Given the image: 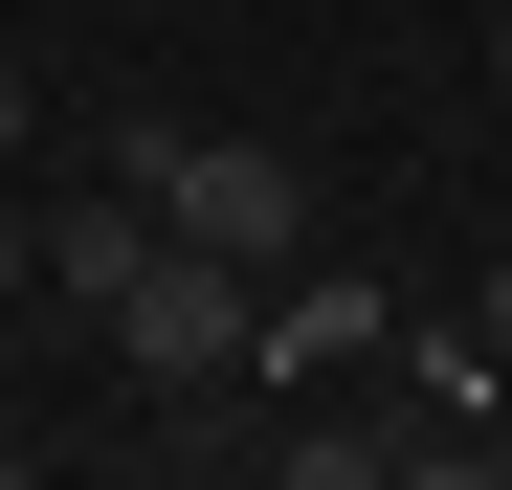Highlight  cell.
<instances>
[{
	"mask_svg": "<svg viewBox=\"0 0 512 490\" xmlns=\"http://www.w3.org/2000/svg\"><path fill=\"white\" fill-rule=\"evenodd\" d=\"M468 357H490V379H512V268H490V290H468Z\"/></svg>",
	"mask_w": 512,
	"mask_h": 490,
	"instance_id": "cell-6",
	"label": "cell"
},
{
	"mask_svg": "<svg viewBox=\"0 0 512 490\" xmlns=\"http://www.w3.org/2000/svg\"><path fill=\"white\" fill-rule=\"evenodd\" d=\"M45 290V201H0V312H23Z\"/></svg>",
	"mask_w": 512,
	"mask_h": 490,
	"instance_id": "cell-5",
	"label": "cell"
},
{
	"mask_svg": "<svg viewBox=\"0 0 512 490\" xmlns=\"http://www.w3.org/2000/svg\"><path fill=\"white\" fill-rule=\"evenodd\" d=\"M245 335H268V268H223V245L156 223V245H134V290H112L134 401H245Z\"/></svg>",
	"mask_w": 512,
	"mask_h": 490,
	"instance_id": "cell-1",
	"label": "cell"
},
{
	"mask_svg": "<svg viewBox=\"0 0 512 490\" xmlns=\"http://www.w3.org/2000/svg\"><path fill=\"white\" fill-rule=\"evenodd\" d=\"M134 179H156L179 245H223V268H290V245H312V156L290 134H156Z\"/></svg>",
	"mask_w": 512,
	"mask_h": 490,
	"instance_id": "cell-2",
	"label": "cell"
},
{
	"mask_svg": "<svg viewBox=\"0 0 512 490\" xmlns=\"http://www.w3.org/2000/svg\"><path fill=\"white\" fill-rule=\"evenodd\" d=\"M490 45H512V0H490Z\"/></svg>",
	"mask_w": 512,
	"mask_h": 490,
	"instance_id": "cell-9",
	"label": "cell"
},
{
	"mask_svg": "<svg viewBox=\"0 0 512 490\" xmlns=\"http://www.w3.org/2000/svg\"><path fill=\"white\" fill-rule=\"evenodd\" d=\"M23 23H67V0H23Z\"/></svg>",
	"mask_w": 512,
	"mask_h": 490,
	"instance_id": "cell-8",
	"label": "cell"
},
{
	"mask_svg": "<svg viewBox=\"0 0 512 490\" xmlns=\"http://www.w3.org/2000/svg\"><path fill=\"white\" fill-rule=\"evenodd\" d=\"M0 490H23V424H0Z\"/></svg>",
	"mask_w": 512,
	"mask_h": 490,
	"instance_id": "cell-7",
	"label": "cell"
},
{
	"mask_svg": "<svg viewBox=\"0 0 512 490\" xmlns=\"http://www.w3.org/2000/svg\"><path fill=\"white\" fill-rule=\"evenodd\" d=\"M23 134H45V45H0V179H23Z\"/></svg>",
	"mask_w": 512,
	"mask_h": 490,
	"instance_id": "cell-4",
	"label": "cell"
},
{
	"mask_svg": "<svg viewBox=\"0 0 512 490\" xmlns=\"http://www.w3.org/2000/svg\"><path fill=\"white\" fill-rule=\"evenodd\" d=\"M134 245H156V179H134V156H90V179L45 201V290H67V312H112V290H134Z\"/></svg>",
	"mask_w": 512,
	"mask_h": 490,
	"instance_id": "cell-3",
	"label": "cell"
}]
</instances>
